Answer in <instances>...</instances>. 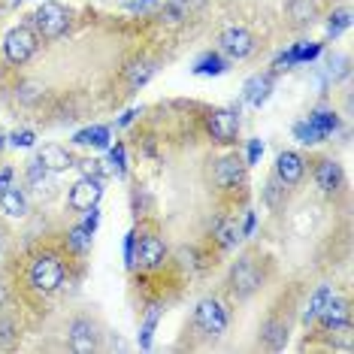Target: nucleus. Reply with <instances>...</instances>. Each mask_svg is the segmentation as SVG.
Returning <instances> with one entry per match:
<instances>
[{
	"label": "nucleus",
	"instance_id": "1",
	"mask_svg": "<svg viewBox=\"0 0 354 354\" xmlns=\"http://www.w3.org/2000/svg\"><path fill=\"white\" fill-rule=\"evenodd\" d=\"M61 281H64V263L55 254H39L34 267H30V285L39 294H52L61 288Z\"/></svg>",
	"mask_w": 354,
	"mask_h": 354
},
{
	"label": "nucleus",
	"instance_id": "2",
	"mask_svg": "<svg viewBox=\"0 0 354 354\" xmlns=\"http://www.w3.org/2000/svg\"><path fill=\"white\" fill-rule=\"evenodd\" d=\"M34 25L46 39H55V37H61L64 30L70 28V15H67V10H64L61 3H43L34 12Z\"/></svg>",
	"mask_w": 354,
	"mask_h": 354
},
{
	"label": "nucleus",
	"instance_id": "3",
	"mask_svg": "<svg viewBox=\"0 0 354 354\" xmlns=\"http://www.w3.org/2000/svg\"><path fill=\"white\" fill-rule=\"evenodd\" d=\"M34 52H37V34L30 28L19 25V28H12L10 34H6V39H3V55L12 64H25Z\"/></svg>",
	"mask_w": 354,
	"mask_h": 354
},
{
	"label": "nucleus",
	"instance_id": "4",
	"mask_svg": "<svg viewBox=\"0 0 354 354\" xmlns=\"http://www.w3.org/2000/svg\"><path fill=\"white\" fill-rule=\"evenodd\" d=\"M194 321L203 333L218 336V333H224V327H227V312H224V306L218 300H200Z\"/></svg>",
	"mask_w": 354,
	"mask_h": 354
},
{
	"label": "nucleus",
	"instance_id": "5",
	"mask_svg": "<svg viewBox=\"0 0 354 354\" xmlns=\"http://www.w3.org/2000/svg\"><path fill=\"white\" fill-rule=\"evenodd\" d=\"M221 52L224 55H230V58H236V61H243V58H248V55L254 52V39H252V34H248L245 28H227L221 34Z\"/></svg>",
	"mask_w": 354,
	"mask_h": 354
},
{
	"label": "nucleus",
	"instance_id": "6",
	"mask_svg": "<svg viewBox=\"0 0 354 354\" xmlns=\"http://www.w3.org/2000/svg\"><path fill=\"white\" fill-rule=\"evenodd\" d=\"M230 288H233V294H239V297H248L261 288V270L254 267V261H239L236 267H233Z\"/></svg>",
	"mask_w": 354,
	"mask_h": 354
},
{
	"label": "nucleus",
	"instance_id": "7",
	"mask_svg": "<svg viewBox=\"0 0 354 354\" xmlns=\"http://www.w3.org/2000/svg\"><path fill=\"white\" fill-rule=\"evenodd\" d=\"M164 254H167V248L158 236H142L140 243H136V248L131 252V261L140 263L142 270H155V267L164 263Z\"/></svg>",
	"mask_w": 354,
	"mask_h": 354
},
{
	"label": "nucleus",
	"instance_id": "8",
	"mask_svg": "<svg viewBox=\"0 0 354 354\" xmlns=\"http://www.w3.org/2000/svg\"><path fill=\"white\" fill-rule=\"evenodd\" d=\"M236 131H239V115L233 109H215L209 115V133H212V140L233 142L236 140Z\"/></svg>",
	"mask_w": 354,
	"mask_h": 354
},
{
	"label": "nucleus",
	"instance_id": "9",
	"mask_svg": "<svg viewBox=\"0 0 354 354\" xmlns=\"http://www.w3.org/2000/svg\"><path fill=\"white\" fill-rule=\"evenodd\" d=\"M100 179H91V176H85V179H79L73 188H70V206L73 209H91L97 206L100 200Z\"/></svg>",
	"mask_w": 354,
	"mask_h": 354
},
{
	"label": "nucleus",
	"instance_id": "10",
	"mask_svg": "<svg viewBox=\"0 0 354 354\" xmlns=\"http://www.w3.org/2000/svg\"><path fill=\"white\" fill-rule=\"evenodd\" d=\"M243 176H245V164L236 155L221 158L218 167H215V182H218L221 188H236V185L243 182Z\"/></svg>",
	"mask_w": 354,
	"mask_h": 354
},
{
	"label": "nucleus",
	"instance_id": "11",
	"mask_svg": "<svg viewBox=\"0 0 354 354\" xmlns=\"http://www.w3.org/2000/svg\"><path fill=\"white\" fill-rule=\"evenodd\" d=\"M276 173L285 185H297L303 179V158L297 151H281L276 160Z\"/></svg>",
	"mask_w": 354,
	"mask_h": 354
},
{
	"label": "nucleus",
	"instance_id": "12",
	"mask_svg": "<svg viewBox=\"0 0 354 354\" xmlns=\"http://www.w3.org/2000/svg\"><path fill=\"white\" fill-rule=\"evenodd\" d=\"M70 345H73V351H79V354L94 351L97 348V342H94V327L82 318L73 321V324H70Z\"/></svg>",
	"mask_w": 354,
	"mask_h": 354
},
{
	"label": "nucleus",
	"instance_id": "13",
	"mask_svg": "<svg viewBox=\"0 0 354 354\" xmlns=\"http://www.w3.org/2000/svg\"><path fill=\"white\" fill-rule=\"evenodd\" d=\"M315 182H318L321 191H327V194L339 191V185H342V167L336 164V160H321L318 170H315Z\"/></svg>",
	"mask_w": 354,
	"mask_h": 354
},
{
	"label": "nucleus",
	"instance_id": "14",
	"mask_svg": "<svg viewBox=\"0 0 354 354\" xmlns=\"http://www.w3.org/2000/svg\"><path fill=\"white\" fill-rule=\"evenodd\" d=\"M37 160L46 167V170H52V173H64V170H70V167H73L70 151L61 149V146H43V151H39Z\"/></svg>",
	"mask_w": 354,
	"mask_h": 354
},
{
	"label": "nucleus",
	"instance_id": "15",
	"mask_svg": "<svg viewBox=\"0 0 354 354\" xmlns=\"http://www.w3.org/2000/svg\"><path fill=\"white\" fill-rule=\"evenodd\" d=\"M318 318H321V324H324L327 330L336 327V324H345V321H348V303H345V300H336V297H330Z\"/></svg>",
	"mask_w": 354,
	"mask_h": 354
},
{
	"label": "nucleus",
	"instance_id": "16",
	"mask_svg": "<svg viewBox=\"0 0 354 354\" xmlns=\"http://www.w3.org/2000/svg\"><path fill=\"white\" fill-rule=\"evenodd\" d=\"M0 209L6 215H12V218H21L28 212V200L19 188H6V191H0Z\"/></svg>",
	"mask_w": 354,
	"mask_h": 354
},
{
	"label": "nucleus",
	"instance_id": "17",
	"mask_svg": "<svg viewBox=\"0 0 354 354\" xmlns=\"http://www.w3.org/2000/svg\"><path fill=\"white\" fill-rule=\"evenodd\" d=\"M212 236H215V243H218L221 248H233L239 239H243V230H239V224L233 221V218H224V221L215 224Z\"/></svg>",
	"mask_w": 354,
	"mask_h": 354
},
{
	"label": "nucleus",
	"instance_id": "18",
	"mask_svg": "<svg viewBox=\"0 0 354 354\" xmlns=\"http://www.w3.org/2000/svg\"><path fill=\"white\" fill-rule=\"evenodd\" d=\"M270 88H272V79H270V76H254V79H248V85H245V100L252 103V106H261V103L270 97Z\"/></svg>",
	"mask_w": 354,
	"mask_h": 354
},
{
	"label": "nucleus",
	"instance_id": "19",
	"mask_svg": "<svg viewBox=\"0 0 354 354\" xmlns=\"http://www.w3.org/2000/svg\"><path fill=\"white\" fill-rule=\"evenodd\" d=\"M151 76H155V64L151 61H133L131 67H127V82H131V88L146 85Z\"/></svg>",
	"mask_w": 354,
	"mask_h": 354
},
{
	"label": "nucleus",
	"instance_id": "20",
	"mask_svg": "<svg viewBox=\"0 0 354 354\" xmlns=\"http://www.w3.org/2000/svg\"><path fill=\"white\" fill-rule=\"evenodd\" d=\"M333 297V291H330V285H321L315 294H312V300H309V306H306V312H303V321H315L318 315H321V309L327 306V300Z\"/></svg>",
	"mask_w": 354,
	"mask_h": 354
},
{
	"label": "nucleus",
	"instance_id": "21",
	"mask_svg": "<svg viewBox=\"0 0 354 354\" xmlns=\"http://www.w3.org/2000/svg\"><path fill=\"white\" fill-rule=\"evenodd\" d=\"M263 339H267L270 348H285V342H288V327L285 324H279V321H267V327H263Z\"/></svg>",
	"mask_w": 354,
	"mask_h": 354
},
{
	"label": "nucleus",
	"instance_id": "22",
	"mask_svg": "<svg viewBox=\"0 0 354 354\" xmlns=\"http://www.w3.org/2000/svg\"><path fill=\"white\" fill-rule=\"evenodd\" d=\"M76 142H79V146H106V142H109V131H106V127H88V131L76 133Z\"/></svg>",
	"mask_w": 354,
	"mask_h": 354
},
{
	"label": "nucleus",
	"instance_id": "23",
	"mask_svg": "<svg viewBox=\"0 0 354 354\" xmlns=\"http://www.w3.org/2000/svg\"><path fill=\"white\" fill-rule=\"evenodd\" d=\"M288 12H291V19L297 25H306V21H312V15H315V3H312V0H291Z\"/></svg>",
	"mask_w": 354,
	"mask_h": 354
},
{
	"label": "nucleus",
	"instance_id": "24",
	"mask_svg": "<svg viewBox=\"0 0 354 354\" xmlns=\"http://www.w3.org/2000/svg\"><path fill=\"white\" fill-rule=\"evenodd\" d=\"M197 73L200 76H209V73H212V76H218V73H224V61L218 58V55H203V58H200L197 61Z\"/></svg>",
	"mask_w": 354,
	"mask_h": 354
},
{
	"label": "nucleus",
	"instance_id": "25",
	"mask_svg": "<svg viewBox=\"0 0 354 354\" xmlns=\"http://www.w3.org/2000/svg\"><path fill=\"white\" fill-rule=\"evenodd\" d=\"M294 133H297V140H300V142H306V146H309V142H321V140H324V133H321L312 122L297 124V127H294Z\"/></svg>",
	"mask_w": 354,
	"mask_h": 354
},
{
	"label": "nucleus",
	"instance_id": "26",
	"mask_svg": "<svg viewBox=\"0 0 354 354\" xmlns=\"http://www.w3.org/2000/svg\"><path fill=\"white\" fill-rule=\"evenodd\" d=\"M309 122L315 124V127H318V131L324 133V136H327L330 131H336V115H333V112H324V109H318L315 115H309Z\"/></svg>",
	"mask_w": 354,
	"mask_h": 354
},
{
	"label": "nucleus",
	"instance_id": "27",
	"mask_svg": "<svg viewBox=\"0 0 354 354\" xmlns=\"http://www.w3.org/2000/svg\"><path fill=\"white\" fill-rule=\"evenodd\" d=\"M348 25H351V12H348V10H339V12H333V15H330L327 30L336 37V34H339V30H345Z\"/></svg>",
	"mask_w": 354,
	"mask_h": 354
},
{
	"label": "nucleus",
	"instance_id": "28",
	"mask_svg": "<svg viewBox=\"0 0 354 354\" xmlns=\"http://www.w3.org/2000/svg\"><path fill=\"white\" fill-rule=\"evenodd\" d=\"M88 243H91V230H88L85 224H82V227H73V230H70V248H73V252H82Z\"/></svg>",
	"mask_w": 354,
	"mask_h": 354
},
{
	"label": "nucleus",
	"instance_id": "29",
	"mask_svg": "<svg viewBox=\"0 0 354 354\" xmlns=\"http://www.w3.org/2000/svg\"><path fill=\"white\" fill-rule=\"evenodd\" d=\"M158 315H160V309H158V306H151L146 324H142V348H149V345H151V330H155V324H158Z\"/></svg>",
	"mask_w": 354,
	"mask_h": 354
},
{
	"label": "nucleus",
	"instance_id": "30",
	"mask_svg": "<svg viewBox=\"0 0 354 354\" xmlns=\"http://www.w3.org/2000/svg\"><path fill=\"white\" fill-rule=\"evenodd\" d=\"M12 146H19V149H30V146H34V133H30V131L12 133Z\"/></svg>",
	"mask_w": 354,
	"mask_h": 354
},
{
	"label": "nucleus",
	"instance_id": "31",
	"mask_svg": "<svg viewBox=\"0 0 354 354\" xmlns=\"http://www.w3.org/2000/svg\"><path fill=\"white\" fill-rule=\"evenodd\" d=\"M82 173L91 179H100V160H82Z\"/></svg>",
	"mask_w": 354,
	"mask_h": 354
},
{
	"label": "nucleus",
	"instance_id": "32",
	"mask_svg": "<svg viewBox=\"0 0 354 354\" xmlns=\"http://www.w3.org/2000/svg\"><path fill=\"white\" fill-rule=\"evenodd\" d=\"M263 155V142L261 140H252V146H248V164H257V158Z\"/></svg>",
	"mask_w": 354,
	"mask_h": 354
},
{
	"label": "nucleus",
	"instance_id": "33",
	"mask_svg": "<svg viewBox=\"0 0 354 354\" xmlns=\"http://www.w3.org/2000/svg\"><path fill=\"white\" fill-rule=\"evenodd\" d=\"M43 176H46V167L39 164V160H34V164L28 167V179H30V182H39Z\"/></svg>",
	"mask_w": 354,
	"mask_h": 354
},
{
	"label": "nucleus",
	"instance_id": "34",
	"mask_svg": "<svg viewBox=\"0 0 354 354\" xmlns=\"http://www.w3.org/2000/svg\"><path fill=\"white\" fill-rule=\"evenodd\" d=\"M112 164L118 167V173L124 170V149H122V146H118V149H112Z\"/></svg>",
	"mask_w": 354,
	"mask_h": 354
},
{
	"label": "nucleus",
	"instance_id": "35",
	"mask_svg": "<svg viewBox=\"0 0 354 354\" xmlns=\"http://www.w3.org/2000/svg\"><path fill=\"white\" fill-rule=\"evenodd\" d=\"M155 3H158V0H136V3H131V10H133V12H146V10H151Z\"/></svg>",
	"mask_w": 354,
	"mask_h": 354
},
{
	"label": "nucleus",
	"instance_id": "36",
	"mask_svg": "<svg viewBox=\"0 0 354 354\" xmlns=\"http://www.w3.org/2000/svg\"><path fill=\"white\" fill-rule=\"evenodd\" d=\"M10 179H12V173H10V170H3V173H0V191H6V188H10Z\"/></svg>",
	"mask_w": 354,
	"mask_h": 354
},
{
	"label": "nucleus",
	"instance_id": "37",
	"mask_svg": "<svg viewBox=\"0 0 354 354\" xmlns=\"http://www.w3.org/2000/svg\"><path fill=\"white\" fill-rule=\"evenodd\" d=\"M10 324H0V339H3V342H10Z\"/></svg>",
	"mask_w": 354,
	"mask_h": 354
},
{
	"label": "nucleus",
	"instance_id": "38",
	"mask_svg": "<svg viewBox=\"0 0 354 354\" xmlns=\"http://www.w3.org/2000/svg\"><path fill=\"white\" fill-rule=\"evenodd\" d=\"M6 303V291H3V285H0V306Z\"/></svg>",
	"mask_w": 354,
	"mask_h": 354
},
{
	"label": "nucleus",
	"instance_id": "39",
	"mask_svg": "<svg viewBox=\"0 0 354 354\" xmlns=\"http://www.w3.org/2000/svg\"><path fill=\"white\" fill-rule=\"evenodd\" d=\"M0 146H3V131H0Z\"/></svg>",
	"mask_w": 354,
	"mask_h": 354
}]
</instances>
